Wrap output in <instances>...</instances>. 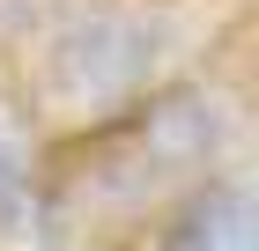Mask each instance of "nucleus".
Returning a JSON list of instances; mask_svg holds the SVG:
<instances>
[{
	"mask_svg": "<svg viewBox=\"0 0 259 251\" xmlns=\"http://www.w3.org/2000/svg\"><path fill=\"white\" fill-rule=\"evenodd\" d=\"M222 148H230V96L193 74L163 81L119 126L52 148L60 155L52 229H74L89 244H126V236L148 244L163 214L222 170Z\"/></svg>",
	"mask_w": 259,
	"mask_h": 251,
	"instance_id": "obj_1",
	"label": "nucleus"
},
{
	"mask_svg": "<svg viewBox=\"0 0 259 251\" xmlns=\"http://www.w3.org/2000/svg\"><path fill=\"white\" fill-rule=\"evenodd\" d=\"M185 15L178 0H74L30 52L15 59V104L52 148L119 126L163 81L185 74Z\"/></svg>",
	"mask_w": 259,
	"mask_h": 251,
	"instance_id": "obj_2",
	"label": "nucleus"
},
{
	"mask_svg": "<svg viewBox=\"0 0 259 251\" xmlns=\"http://www.w3.org/2000/svg\"><path fill=\"white\" fill-rule=\"evenodd\" d=\"M148 251H259V192L215 170L148 229Z\"/></svg>",
	"mask_w": 259,
	"mask_h": 251,
	"instance_id": "obj_3",
	"label": "nucleus"
},
{
	"mask_svg": "<svg viewBox=\"0 0 259 251\" xmlns=\"http://www.w3.org/2000/svg\"><path fill=\"white\" fill-rule=\"evenodd\" d=\"M52 229V140L30 126V111L0 104V236Z\"/></svg>",
	"mask_w": 259,
	"mask_h": 251,
	"instance_id": "obj_4",
	"label": "nucleus"
}]
</instances>
